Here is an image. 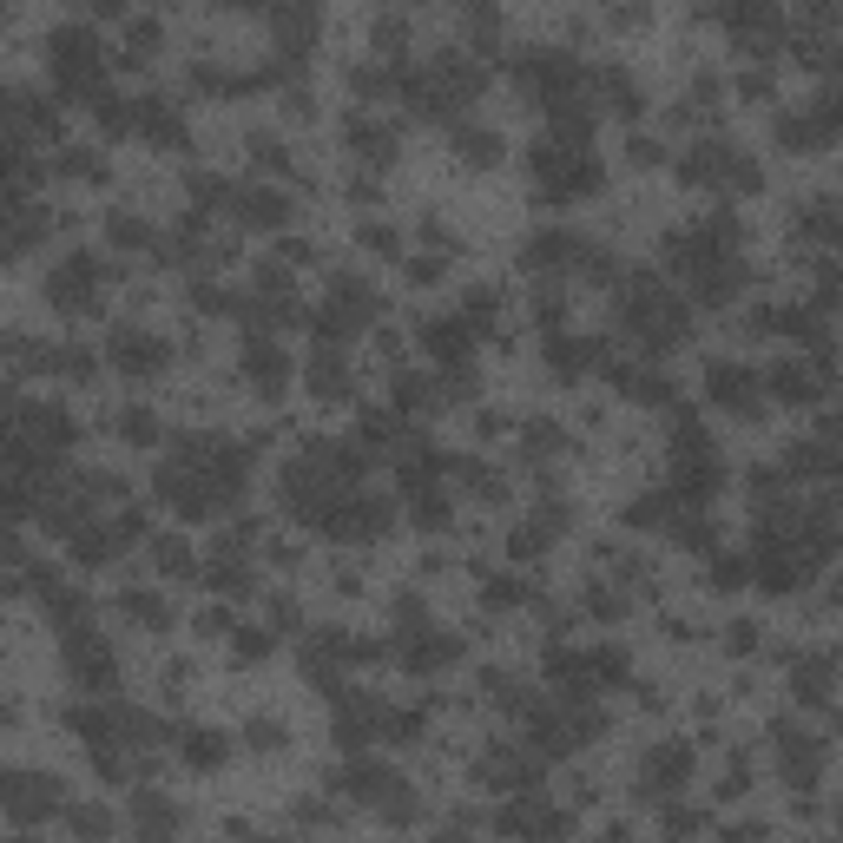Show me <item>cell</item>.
Listing matches in <instances>:
<instances>
[{
	"instance_id": "2",
	"label": "cell",
	"mask_w": 843,
	"mask_h": 843,
	"mask_svg": "<svg viewBox=\"0 0 843 843\" xmlns=\"http://www.w3.org/2000/svg\"><path fill=\"white\" fill-rule=\"evenodd\" d=\"M112 350L126 356V363H159V350H152V343H145V336H119V343H112Z\"/></svg>"
},
{
	"instance_id": "3",
	"label": "cell",
	"mask_w": 843,
	"mask_h": 843,
	"mask_svg": "<svg viewBox=\"0 0 843 843\" xmlns=\"http://www.w3.org/2000/svg\"><path fill=\"white\" fill-rule=\"evenodd\" d=\"M60 297H86V271H66L60 277Z\"/></svg>"
},
{
	"instance_id": "1",
	"label": "cell",
	"mask_w": 843,
	"mask_h": 843,
	"mask_svg": "<svg viewBox=\"0 0 843 843\" xmlns=\"http://www.w3.org/2000/svg\"><path fill=\"white\" fill-rule=\"evenodd\" d=\"M0 804H7L14 817H40V811L60 804V784H47V778H0Z\"/></svg>"
}]
</instances>
